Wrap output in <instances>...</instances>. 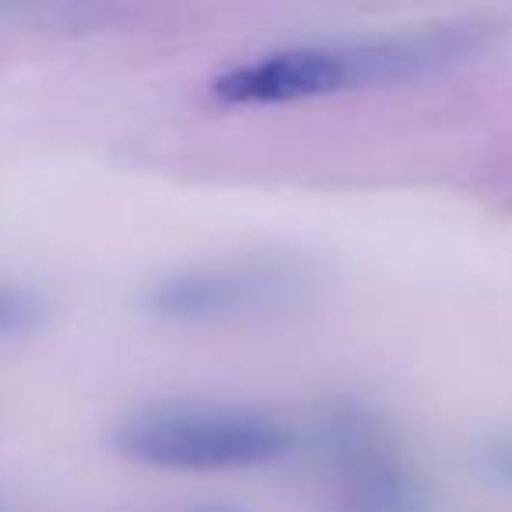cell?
I'll list each match as a JSON object with an SVG mask.
<instances>
[{
	"mask_svg": "<svg viewBox=\"0 0 512 512\" xmlns=\"http://www.w3.org/2000/svg\"><path fill=\"white\" fill-rule=\"evenodd\" d=\"M43 320V302L36 292L22 285L0 281V341H15L39 327Z\"/></svg>",
	"mask_w": 512,
	"mask_h": 512,
	"instance_id": "5",
	"label": "cell"
},
{
	"mask_svg": "<svg viewBox=\"0 0 512 512\" xmlns=\"http://www.w3.org/2000/svg\"><path fill=\"white\" fill-rule=\"evenodd\" d=\"M334 481L344 512H407L414 505V481L397 456L369 435L348 432L337 442Z\"/></svg>",
	"mask_w": 512,
	"mask_h": 512,
	"instance_id": "4",
	"label": "cell"
},
{
	"mask_svg": "<svg viewBox=\"0 0 512 512\" xmlns=\"http://www.w3.org/2000/svg\"><path fill=\"white\" fill-rule=\"evenodd\" d=\"M463 32H407V36L330 39L260 53L225 71L214 95L228 106H281V102L327 99V95L411 81L449 67L467 53Z\"/></svg>",
	"mask_w": 512,
	"mask_h": 512,
	"instance_id": "1",
	"label": "cell"
},
{
	"mask_svg": "<svg viewBox=\"0 0 512 512\" xmlns=\"http://www.w3.org/2000/svg\"><path fill=\"white\" fill-rule=\"evenodd\" d=\"M481 470L502 488H512V432L491 435L481 446Z\"/></svg>",
	"mask_w": 512,
	"mask_h": 512,
	"instance_id": "6",
	"label": "cell"
},
{
	"mask_svg": "<svg viewBox=\"0 0 512 512\" xmlns=\"http://www.w3.org/2000/svg\"><path fill=\"white\" fill-rule=\"evenodd\" d=\"M309 271L285 256H221L155 281L144 306L172 327H232L288 313L306 299Z\"/></svg>",
	"mask_w": 512,
	"mask_h": 512,
	"instance_id": "3",
	"label": "cell"
},
{
	"mask_svg": "<svg viewBox=\"0 0 512 512\" xmlns=\"http://www.w3.org/2000/svg\"><path fill=\"white\" fill-rule=\"evenodd\" d=\"M113 446L123 460L165 474H242L292 449L285 421L225 400H165L127 414Z\"/></svg>",
	"mask_w": 512,
	"mask_h": 512,
	"instance_id": "2",
	"label": "cell"
}]
</instances>
